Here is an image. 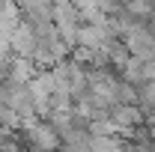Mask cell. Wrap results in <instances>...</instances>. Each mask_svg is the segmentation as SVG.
I'll list each match as a JSON object with an SVG mask.
<instances>
[{"instance_id": "2", "label": "cell", "mask_w": 155, "mask_h": 152, "mask_svg": "<svg viewBox=\"0 0 155 152\" xmlns=\"http://www.w3.org/2000/svg\"><path fill=\"white\" fill-rule=\"evenodd\" d=\"M27 131H30V140L36 143L39 149H57L60 131L51 125V122H36V125H30Z\"/></svg>"}, {"instance_id": "5", "label": "cell", "mask_w": 155, "mask_h": 152, "mask_svg": "<svg viewBox=\"0 0 155 152\" xmlns=\"http://www.w3.org/2000/svg\"><path fill=\"white\" fill-rule=\"evenodd\" d=\"M152 140H155V125H152Z\"/></svg>"}, {"instance_id": "1", "label": "cell", "mask_w": 155, "mask_h": 152, "mask_svg": "<svg viewBox=\"0 0 155 152\" xmlns=\"http://www.w3.org/2000/svg\"><path fill=\"white\" fill-rule=\"evenodd\" d=\"M9 42H12V48L18 51V57H24V60L36 57V51H39L36 27H30L27 21H21V27H15V33L9 36Z\"/></svg>"}, {"instance_id": "3", "label": "cell", "mask_w": 155, "mask_h": 152, "mask_svg": "<svg viewBox=\"0 0 155 152\" xmlns=\"http://www.w3.org/2000/svg\"><path fill=\"white\" fill-rule=\"evenodd\" d=\"M90 152H122V146L114 137H90Z\"/></svg>"}, {"instance_id": "4", "label": "cell", "mask_w": 155, "mask_h": 152, "mask_svg": "<svg viewBox=\"0 0 155 152\" xmlns=\"http://www.w3.org/2000/svg\"><path fill=\"white\" fill-rule=\"evenodd\" d=\"M152 9H155L152 3H128L125 6V12H134V15H149Z\"/></svg>"}]
</instances>
